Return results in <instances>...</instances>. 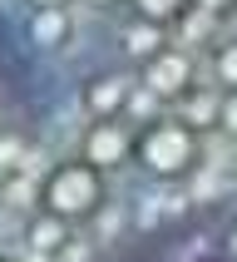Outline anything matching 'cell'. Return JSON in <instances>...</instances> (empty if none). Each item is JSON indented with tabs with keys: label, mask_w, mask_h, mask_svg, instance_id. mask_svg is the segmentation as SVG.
I'll list each match as a JSON object with an SVG mask.
<instances>
[{
	"label": "cell",
	"mask_w": 237,
	"mask_h": 262,
	"mask_svg": "<svg viewBox=\"0 0 237 262\" xmlns=\"http://www.w3.org/2000/svg\"><path fill=\"white\" fill-rule=\"evenodd\" d=\"M144 262H237V213L227 218H207V223H188L168 237H153L138 248ZM124 262V257H114Z\"/></svg>",
	"instance_id": "obj_1"
}]
</instances>
